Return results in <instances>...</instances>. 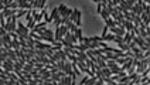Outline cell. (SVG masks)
<instances>
[{
  "mask_svg": "<svg viewBox=\"0 0 150 85\" xmlns=\"http://www.w3.org/2000/svg\"><path fill=\"white\" fill-rule=\"evenodd\" d=\"M109 31H111L112 34H115V36L117 37H125V34H126V30H125V27H113V29H109Z\"/></svg>",
  "mask_w": 150,
  "mask_h": 85,
  "instance_id": "cell-1",
  "label": "cell"
},
{
  "mask_svg": "<svg viewBox=\"0 0 150 85\" xmlns=\"http://www.w3.org/2000/svg\"><path fill=\"white\" fill-rule=\"evenodd\" d=\"M2 68L3 69H6V71H9V72H14L16 69H14V62L11 61V60H7V61H4V62H2Z\"/></svg>",
  "mask_w": 150,
  "mask_h": 85,
  "instance_id": "cell-2",
  "label": "cell"
},
{
  "mask_svg": "<svg viewBox=\"0 0 150 85\" xmlns=\"http://www.w3.org/2000/svg\"><path fill=\"white\" fill-rule=\"evenodd\" d=\"M137 2H134V0H129V2H125V0H121V6L123 7L125 10H127V11H132V9H133V6L136 4Z\"/></svg>",
  "mask_w": 150,
  "mask_h": 85,
  "instance_id": "cell-3",
  "label": "cell"
},
{
  "mask_svg": "<svg viewBox=\"0 0 150 85\" xmlns=\"http://www.w3.org/2000/svg\"><path fill=\"white\" fill-rule=\"evenodd\" d=\"M19 10H33V4H31V2L20 0L19 2Z\"/></svg>",
  "mask_w": 150,
  "mask_h": 85,
  "instance_id": "cell-4",
  "label": "cell"
},
{
  "mask_svg": "<svg viewBox=\"0 0 150 85\" xmlns=\"http://www.w3.org/2000/svg\"><path fill=\"white\" fill-rule=\"evenodd\" d=\"M58 17H61L59 16V11H58V7H54L52 11H51V14H50V23H54L55 19H58Z\"/></svg>",
  "mask_w": 150,
  "mask_h": 85,
  "instance_id": "cell-5",
  "label": "cell"
},
{
  "mask_svg": "<svg viewBox=\"0 0 150 85\" xmlns=\"http://www.w3.org/2000/svg\"><path fill=\"white\" fill-rule=\"evenodd\" d=\"M132 13H134L136 16H142V14H143V7L139 4V2H137V3L133 6V9H132Z\"/></svg>",
  "mask_w": 150,
  "mask_h": 85,
  "instance_id": "cell-6",
  "label": "cell"
},
{
  "mask_svg": "<svg viewBox=\"0 0 150 85\" xmlns=\"http://www.w3.org/2000/svg\"><path fill=\"white\" fill-rule=\"evenodd\" d=\"M123 27H125V30H126V33H132V31L134 30V24L130 23V21H127V20H125Z\"/></svg>",
  "mask_w": 150,
  "mask_h": 85,
  "instance_id": "cell-7",
  "label": "cell"
},
{
  "mask_svg": "<svg viewBox=\"0 0 150 85\" xmlns=\"http://www.w3.org/2000/svg\"><path fill=\"white\" fill-rule=\"evenodd\" d=\"M0 41H2V44H11V41H13V38H11V36H10L9 33L6 34V36H3V37H0ZM11 47V46H10Z\"/></svg>",
  "mask_w": 150,
  "mask_h": 85,
  "instance_id": "cell-8",
  "label": "cell"
},
{
  "mask_svg": "<svg viewBox=\"0 0 150 85\" xmlns=\"http://www.w3.org/2000/svg\"><path fill=\"white\" fill-rule=\"evenodd\" d=\"M19 13V10H3L2 11V16L3 17H13Z\"/></svg>",
  "mask_w": 150,
  "mask_h": 85,
  "instance_id": "cell-9",
  "label": "cell"
},
{
  "mask_svg": "<svg viewBox=\"0 0 150 85\" xmlns=\"http://www.w3.org/2000/svg\"><path fill=\"white\" fill-rule=\"evenodd\" d=\"M10 46H11V48H13V50H16V51H20V50H21V44H20V40H13Z\"/></svg>",
  "mask_w": 150,
  "mask_h": 85,
  "instance_id": "cell-10",
  "label": "cell"
},
{
  "mask_svg": "<svg viewBox=\"0 0 150 85\" xmlns=\"http://www.w3.org/2000/svg\"><path fill=\"white\" fill-rule=\"evenodd\" d=\"M57 7H58L59 16H61V17H64V16H65V13H67V10H68V7H67L65 4H59V6H57Z\"/></svg>",
  "mask_w": 150,
  "mask_h": 85,
  "instance_id": "cell-11",
  "label": "cell"
},
{
  "mask_svg": "<svg viewBox=\"0 0 150 85\" xmlns=\"http://www.w3.org/2000/svg\"><path fill=\"white\" fill-rule=\"evenodd\" d=\"M19 30H20V31H21L23 34H26V36H30V30H28V27H26L24 24L19 23Z\"/></svg>",
  "mask_w": 150,
  "mask_h": 85,
  "instance_id": "cell-12",
  "label": "cell"
},
{
  "mask_svg": "<svg viewBox=\"0 0 150 85\" xmlns=\"http://www.w3.org/2000/svg\"><path fill=\"white\" fill-rule=\"evenodd\" d=\"M117 47H119V50H122V51H126V52H130V47L127 46V44H123V42H121V44H117Z\"/></svg>",
  "mask_w": 150,
  "mask_h": 85,
  "instance_id": "cell-13",
  "label": "cell"
},
{
  "mask_svg": "<svg viewBox=\"0 0 150 85\" xmlns=\"http://www.w3.org/2000/svg\"><path fill=\"white\" fill-rule=\"evenodd\" d=\"M106 67H108L109 69H113V68H117L119 65H117V62H116V61H112V60H109V61L106 62Z\"/></svg>",
  "mask_w": 150,
  "mask_h": 85,
  "instance_id": "cell-14",
  "label": "cell"
},
{
  "mask_svg": "<svg viewBox=\"0 0 150 85\" xmlns=\"http://www.w3.org/2000/svg\"><path fill=\"white\" fill-rule=\"evenodd\" d=\"M61 78H62V77H61V74H59V71L57 72V74H51V79L54 82H59V81H61Z\"/></svg>",
  "mask_w": 150,
  "mask_h": 85,
  "instance_id": "cell-15",
  "label": "cell"
},
{
  "mask_svg": "<svg viewBox=\"0 0 150 85\" xmlns=\"http://www.w3.org/2000/svg\"><path fill=\"white\" fill-rule=\"evenodd\" d=\"M102 75H103V78L105 77H112V71L106 67V68H102Z\"/></svg>",
  "mask_w": 150,
  "mask_h": 85,
  "instance_id": "cell-16",
  "label": "cell"
},
{
  "mask_svg": "<svg viewBox=\"0 0 150 85\" xmlns=\"http://www.w3.org/2000/svg\"><path fill=\"white\" fill-rule=\"evenodd\" d=\"M96 82H98V77L95 75V77H92V78H89L88 81H86V84H85V85H95Z\"/></svg>",
  "mask_w": 150,
  "mask_h": 85,
  "instance_id": "cell-17",
  "label": "cell"
},
{
  "mask_svg": "<svg viewBox=\"0 0 150 85\" xmlns=\"http://www.w3.org/2000/svg\"><path fill=\"white\" fill-rule=\"evenodd\" d=\"M55 67L59 69V71H64V69H65V62H64V61H58L55 64Z\"/></svg>",
  "mask_w": 150,
  "mask_h": 85,
  "instance_id": "cell-18",
  "label": "cell"
},
{
  "mask_svg": "<svg viewBox=\"0 0 150 85\" xmlns=\"http://www.w3.org/2000/svg\"><path fill=\"white\" fill-rule=\"evenodd\" d=\"M21 72H23V77H24V78H26L28 82L33 79V74H31V72H26V71H21Z\"/></svg>",
  "mask_w": 150,
  "mask_h": 85,
  "instance_id": "cell-19",
  "label": "cell"
},
{
  "mask_svg": "<svg viewBox=\"0 0 150 85\" xmlns=\"http://www.w3.org/2000/svg\"><path fill=\"white\" fill-rule=\"evenodd\" d=\"M27 13H28V10H19V13L16 14V17L19 19V17H26Z\"/></svg>",
  "mask_w": 150,
  "mask_h": 85,
  "instance_id": "cell-20",
  "label": "cell"
},
{
  "mask_svg": "<svg viewBox=\"0 0 150 85\" xmlns=\"http://www.w3.org/2000/svg\"><path fill=\"white\" fill-rule=\"evenodd\" d=\"M26 19H27V24L33 21V10H28V13H27Z\"/></svg>",
  "mask_w": 150,
  "mask_h": 85,
  "instance_id": "cell-21",
  "label": "cell"
},
{
  "mask_svg": "<svg viewBox=\"0 0 150 85\" xmlns=\"http://www.w3.org/2000/svg\"><path fill=\"white\" fill-rule=\"evenodd\" d=\"M102 10H103V2H99V3H96V11L101 14Z\"/></svg>",
  "mask_w": 150,
  "mask_h": 85,
  "instance_id": "cell-22",
  "label": "cell"
},
{
  "mask_svg": "<svg viewBox=\"0 0 150 85\" xmlns=\"http://www.w3.org/2000/svg\"><path fill=\"white\" fill-rule=\"evenodd\" d=\"M42 30H44V34H46V36H48V37H54V36H55V34L52 33V30L47 29V27H46V29H42Z\"/></svg>",
  "mask_w": 150,
  "mask_h": 85,
  "instance_id": "cell-23",
  "label": "cell"
},
{
  "mask_svg": "<svg viewBox=\"0 0 150 85\" xmlns=\"http://www.w3.org/2000/svg\"><path fill=\"white\" fill-rule=\"evenodd\" d=\"M132 51H133L134 57H136V55H139V54H142V52H143L140 48H139V47H137V46H136V47H133V48H132Z\"/></svg>",
  "mask_w": 150,
  "mask_h": 85,
  "instance_id": "cell-24",
  "label": "cell"
},
{
  "mask_svg": "<svg viewBox=\"0 0 150 85\" xmlns=\"http://www.w3.org/2000/svg\"><path fill=\"white\" fill-rule=\"evenodd\" d=\"M101 68H106V61H103V60H101V58H98V62H96Z\"/></svg>",
  "mask_w": 150,
  "mask_h": 85,
  "instance_id": "cell-25",
  "label": "cell"
},
{
  "mask_svg": "<svg viewBox=\"0 0 150 85\" xmlns=\"http://www.w3.org/2000/svg\"><path fill=\"white\" fill-rule=\"evenodd\" d=\"M115 37H116L115 34H112V33H108V36L105 37V40H106V41H113V40H115Z\"/></svg>",
  "mask_w": 150,
  "mask_h": 85,
  "instance_id": "cell-26",
  "label": "cell"
},
{
  "mask_svg": "<svg viewBox=\"0 0 150 85\" xmlns=\"http://www.w3.org/2000/svg\"><path fill=\"white\" fill-rule=\"evenodd\" d=\"M36 52H37V55L38 57H47L46 50H36Z\"/></svg>",
  "mask_w": 150,
  "mask_h": 85,
  "instance_id": "cell-27",
  "label": "cell"
},
{
  "mask_svg": "<svg viewBox=\"0 0 150 85\" xmlns=\"http://www.w3.org/2000/svg\"><path fill=\"white\" fill-rule=\"evenodd\" d=\"M113 41L116 42V44H121V42H123V37H117V36H116ZM123 44H125V42H123Z\"/></svg>",
  "mask_w": 150,
  "mask_h": 85,
  "instance_id": "cell-28",
  "label": "cell"
},
{
  "mask_svg": "<svg viewBox=\"0 0 150 85\" xmlns=\"http://www.w3.org/2000/svg\"><path fill=\"white\" fill-rule=\"evenodd\" d=\"M44 6H46V0H40V2H38V9L44 10Z\"/></svg>",
  "mask_w": 150,
  "mask_h": 85,
  "instance_id": "cell-29",
  "label": "cell"
},
{
  "mask_svg": "<svg viewBox=\"0 0 150 85\" xmlns=\"http://www.w3.org/2000/svg\"><path fill=\"white\" fill-rule=\"evenodd\" d=\"M28 85H38V81H36V79H31V81L28 82Z\"/></svg>",
  "mask_w": 150,
  "mask_h": 85,
  "instance_id": "cell-30",
  "label": "cell"
},
{
  "mask_svg": "<svg viewBox=\"0 0 150 85\" xmlns=\"http://www.w3.org/2000/svg\"><path fill=\"white\" fill-rule=\"evenodd\" d=\"M144 41H146V44L150 47V37H146V38H144Z\"/></svg>",
  "mask_w": 150,
  "mask_h": 85,
  "instance_id": "cell-31",
  "label": "cell"
},
{
  "mask_svg": "<svg viewBox=\"0 0 150 85\" xmlns=\"http://www.w3.org/2000/svg\"><path fill=\"white\" fill-rule=\"evenodd\" d=\"M146 3H147V4H149V6H150V0H149V2H146Z\"/></svg>",
  "mask_w": 150,
  "mask_h": 85,
  "instance_id": "cell-32",
  "label": "cell"
},
{
  "mask_svg": "<svg viewBox=\"0 0 150 85\" xmlns=\"http://www.w3.org/2000/svg\"><path fill=\"white\" fill-rule=\"evenodd\" d=\"M95 85H99V84H98V82H96V84H95Z\"/></svg>",
  "mask_w": 150,
  "mask_h": 85,
  "instance_id": "cell-33",
  "label": "cell"
},
{
  "mask_svg": "<svg viewBox=\"0 0 150 85\" xmlns=\"http://www.w3.org/2000/svg\"><path fill=\"white\" fill-rule=\"evenodd\" d=\"M105 85H111V84H105Z\"/></svg>",
  "mask_w": 150,
  "mask_h": 85,
  "instance_id": "cell-34",
  "label": "cell"
}]
</instances>
